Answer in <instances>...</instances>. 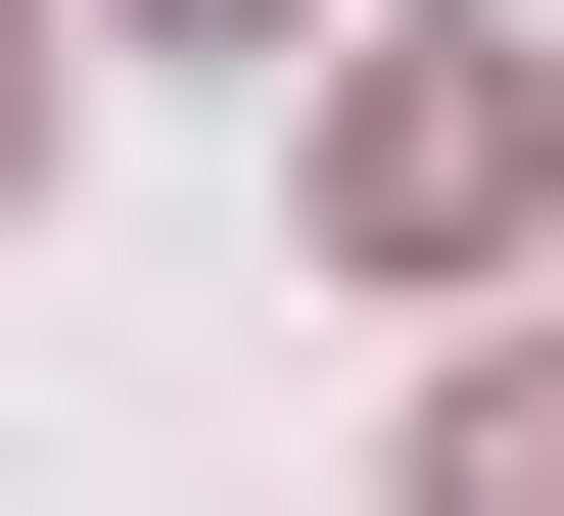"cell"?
Here are the masks:
<instances>
[{"label":"cell","mask_w":564,"mask_h":516,"mask_svg":"<svg viewBox=\"0 0 564 516\" xmlns=\"http://www.w3.org/2000/svg\"><path fill=\"white\" fill-rule=\"evenodd\" d=\"M518 188H564L518 47H377V95H329V235H377V282H518Z\"/></svg>","instance_id":"6da1fadb"},{"label":"cell","mask_w":564,"mask_h":516,"mask_svg":"<svg viewBox=\"0 0 564 516\" xmlns=\"http://www.w3.org/2000/svg\"><path fill=\"white\" fill-rule=\"evenodd\" d=\"M423 516H564V329H470V422H423Z\"/></svg>","instance_id":"7a4b0ae2"},{"label":"cell","mask_w":564,"mask_h":516,"mask_svg":"<svg viewBox=\"0 0 564 516\" xmlns=\"http://www.w3.org/2000/svg\"><path fill=\"white\" fill-rule=\"evenodd\" d=\"M0 188H47V0H0Z\"/></svg>","instance_id":"3957f363"},{"label":"cell","mask_w":564,"mask_h":516,"mask_svg":"<svg viewBox=\"0 0 564 516\" xmlns=\"http://www.w3.org/2000/svg\"><path fill=\"white\" fill-rule=\"evenodd\" d=\"M141 47H282V0H141Z\"/></svg>","instance_id":"277c9868"}]
</instances>
